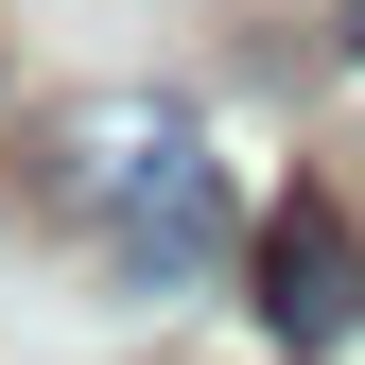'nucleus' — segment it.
<instances>
[{"label":"nucleus","instance_id":"f257e3e1","mask_svg":"<svg viewBox=\"0 0 365 365\" xmlns=\"http://www.w3.org/2000/svg\"><path fill=\"white\" fill-rule=\"evenodd\" d=\"M18 174H35V209L87 226L105 279H140V296L209 279V261L244 244V226H226V157H209V122L174 105V87H70V105H35Z\"/></svg>","mask_w":365,"mask_h":365},{"label":"nucleus","instance_id":"f03ea898","mask_svg":"<svg viewBox=\"0 0 365 365\" xmlns=\"http://www.w3.org/2000/svg\"><path fill=\"white\" fill-rule=\"evenodd\" d=\"M244 279H261V348H279V365H331L365 331V226L331 192H279L244 226Z\"/></svg>","mask_w":365,"mask_h":365},{"label":"nucleus","instance_id":"7ed1b4c3","mask_svg":"<svg viewBox=\"0 0 365 365\" xmlns=\"http://www.w3.org/2000/svg\"><path fill=\"white\" fill-rule=\"evenodd\" d=\"M348 53H365V0H348Z\"/></svg>","mask_w":365,"mask_h":365}]
</instances>
